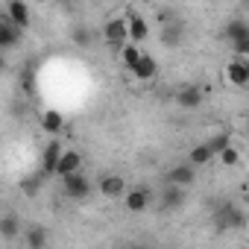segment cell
Returning a JSON list of instances; mask_svg holds the SVG:
<instances>
[{
    "label": "cell",
    "mask_w": 249,
    "mask_h": 249,
    "mask_svg": "<svg viewBox=\"0 0 249 249\" xmlns=\"http://www.w3.org/2000/svg\"><path fill=\"white\" fill-rule=\"evenodd\" d=\"M21 33H24V30H18V27L3 15V9H0V47H3V50H12V47L21 41Z\"/></svg>",
    "instance_id": "cell-11"
},
{
    "label": "cell",
    "mask_w": 249,
    "mask_h": 249,
    "mask_svg": "<svg viewBox=\"0 0 249 249\" xmlns=\"http://www.w3.org/2000/svg\"><path fill=\"white\" fill-rule=\"evenodd\" d=\"M144 53H147V50H141L138 44H126V47L120 50V62H123V68L135 71V65H138V62L144 59Z\"/></svg>",
    "instance_id": "cell-20"
},
{
    "label": "cell",
    "mask_w": 249,
    "mask_h": 249,
    "mask_svg": "<svg viewBox=\"0 0 249 249\" xmlns=\"http://www.w3.org/2000/svg\"><path fill=\"white\" fill-rule=\"evenodd\" d=\"M182 38H185V24L182 21H173V24L161 27V44L164 47H179Z\"/></svg>",
    "instance_id": "cell-15"
},
{
    "label": "cell",
    "mask_w": 249,
    "mask_h": 249,
    "mask_svg": "<svg viewBox=\"0 0 249 249\" xmlns=\"http://www.w3.org/2000/svg\"><path fill=\"white\" fill-rule=\"evenodd\" d=\"M243 62H246V68H249V59H243Z\"/></svg>",
    "instance_id": "cell-27"
},
{
    "label": "cell",
    "mask_w": 249,
    "mask_h": 249,
    "mask_svg": "<svg viewBox=\"0 0 249 249\" xmlns=\"http://www.w3.org/2000/svg\"><path fill=\"white\" fill-rule=\"evenodd\" d=\"M97 191L106 196V199H117V196H126V179L123 176H117V173H108V176H103L100 182H97Z\"/></svg>",
    "instance_id": "cell-6"
},
{
    "label": "cell",
    "mask_w": 249,
    "mask_h": 249,
    "mask_svg": "<svg viewBox=\"0 0 249 249\" xmlns=\"http://www.w3.org/2000/svg\"><path fill=\"white\" fill-rule=\"evenodd\" d=\"M246 249H249V246H246Z\"/></svg>",
    "instance_id": "cell-28"
},
{
    "label": "cell",
    "mask_w": 249,
    "mask_h": 249,
    "mask_svg": "<svg viewBox=\"0 0 249 249\" xmlns=\"http://www.w3.org/2000/svg\"><path fill=\"white\" fill-rule=\"evenodd\" d=\"M0 9H3V15H6L18 30H27V27H30V21H33L30 6L24 3V0H9V3H3Z\"/></svg>",
    "instance_id": "cell-4"
},
{
    "label": "cell",
    "mask_w": 249,
    "mask_h": 249,
    "mask_svg": "<svg viewBox=\"0 0 249 249\" xmlns=\"http://www.w3.org/2000/svg\"><path fill=\"white\" fill-rule=\"evenodd\" d=\"M38 123H41V129H44L47 135H59V132L65 129V117H62V111H56V108H47Z\"/></svg>",
    "instance_id": "cell-16"
},
{
    "label": "cell",
    "mask_w": 249,
    "mask_h": 249,
    "mask_svg": "<svg viewBox=\"0 0 249 249\" xmlns=\"http://www.w3.org/2000/svg\"><path fill=\"white\" fill-rule=\"evenodd\" d=\"M223 71H226V82H229V85H234V88H246V85H249V68H246V62H243L240 56L229 59Z\"/></svg>",
    "instance_id": "cell-5"
},
{
    "label": "cell",
    "mask_w": 249,
    "mask_h": 249,
    "mask_svg": "<svg viewBox=\"0 0 249 249\" xmlns=\"http://www.w3.org/2000/svg\"><path fill=\"white\" fill-rule=\"evenodd\" d=\"M123 205H126L129 214H141L150 208V188H129L126 196H123Z\"/></svg>",
    "instance_id": "cell-9"
},
{
    "label": "cell",
    "mask_w": 249,
    "mask_h": 249,
    "mask_svg": "<svg viewBox=\"0 0 249 249\" xmlns=\"http://www.w3.org/2000/svg\"><path fill=\"white\" fill-rule=\"evenodd\" d=\"M91 38H94V33H91L88 27H79V24H76V27L71 30V41H73L76 47H88V44H91Z\"/></svg>",
    "instance_id": "cell-25"
},
{
    "label": "cell",
    "mask_w": 249,
    "mask_h": 249,
    "mask_svg": "<svg viewBox=\"0 0 249 249\" xmlns=\"http://www.w3.org/2000/svg\"><path fill=\"white\" fill-rule=\"evenodd\" d=\"M79 170H82V153L68 147V150L62 153V159H59L56 176H59V179H68V176H73V173H79Z\"/></svg>",
    "instance_id": "cell-8"
},
{
    "label": "cell",
    "mask_w": 249,
    "mask_h": 249,
    "mask_svg": "<svg viewBox=\"0 0 249 249\" xmlns=\"http://www.w3.org/2000/svg\"><path fill=\"white\" fill-rule=\"evenodd\" d=\"M41 182H44V173H41V170H38V173H30V176H24V179H21V191H24L27 196H38Z\"/></svg>",
    "instance_id": "cell-24"
},
{
    "label": "cell",
    "mask_w": 249,
    "mask_h": 249,
    "mask_svg": "<svg viewBox=\"0 0 249 249\" xmlns=\"http://www.w3.org/2000/svg\"><path fill=\"white\" fill-rule=\"evenodd\" d=\"M62 153H65V147H62L59 141H50V144H47V150L41 153V173H44V176H56V167H59Z\"/></svg>",
    "instance_id": "cell-12"
},
{
    "label": "cell",
    "mask_w": 249,
    "mask_h": 249,
    "mask_svg": "<svg viewBox=\"0 0 249 249\" xmlns=\"http://www.w3.org/2000/svg\"><path fill=\"white\" fill-rule=\"evenodd\" d=\"M211 159H214V153L208 150V144H196V147H191V153H188V164H194V167L211 164Z\"/></svg>",
    "instance_id": "cell-21"
},
{
    "label": "cell",
    "mask_w": 249,
    "mask_h": 249,
    "mask_svg": "<svg viewBox=\"0 0 249 249\" xmlns=\"http://www.w3.org/2000/svg\"><path fill=\"white\" fill-rule=\"evenodd\" d=\"M214 223H217L220 231H223V229H234V226L243 223V214H240L234 205H223L220 211H214Z\"/></svg>",
    "instance_id": "cell-14"
},
{
    "label": "cell",
    "mask_w": 249,
    "mask_h": 249,
    "mask_svg": "<svg viewBox=\"0 0 249 249\" xmlns=\"http://www.w3.org/2000/svg\"><path fill=\"white\" fill-rule=\"evenodd\" d=\"M223 38L229 41V47L231 50H240L246 41H249V21H229L226 27H223Z\"/></svg>",
    "instance_id": "cell-3"
},
{
    "label": "cell",
    "mask_w": 249,
    "mask_h": 249,
    "mask_svg": "<svg viewBox=\"0 0 249 249\" xmlns=\"http://www.w3.org/2000/svg\"><path fill=\"white\" fill-rule=\"evenodd\" d=\"M62 188H65V196H71V199H85L91 194V182H88V176L82 170L68 176V179H62Z\"/></svg>",
    "instance_id": "cell-7"
},
{
    "label": "cell",
    "mask_w": 249,
    "mask_h": 249,
    "mask_svg": "<svg viewBox=\"0 0 249 249\" xmlns=\"http://www.w3.org/2000/svg\"><path fill=\"white\" fill-rule=\"evenodd\" d=\"M205 144H208V150H211V153H214V159H217L223 150H229V147H231V132H217V135H211Z\"/></svg>",
    "instance_id": "cell-23"
},
{
    "label": "cell",
    "mask_w": 249,
    "mask_h": 249,
    "mask_svg": "<svg viewBox=\"0 0 249 249\" xmlns=\"http://www.w3.org/2000/svg\"><path fill=\"white\" fill-rule=\"evenodd\" d=\"M159 73V62H156V56H150V53H144V59L135 65V71H132V76L135 79H141V82H150L153 76Z\"/></svg>",
    "instance_id": "cell-17"
},
{
    "label": "cell",
    "mask_w": 249,
    "mask_h": 249,
    "mask_svg": "<svg viewBox=\"0 0 249 249\" xmlns=\"http://www.w3.org/2000/svg\"><path fill=\"white\" fill-rule=\"evenodd\" d=\"M24 243L30 249H44L47 246V229L44 226H30L24 229Z\"/></svg>",
    "instance_id": "cell-19"
},
{
    "label": "cell",
    "mask_w": 249,
    "mask_h": 249,
    "mask_svg": "<svg viewBox=\"0 0 249 249\" xmlns=\"http://www.w3.org/2000/svg\"><path fill=\"white\" fill-rule=\"evenodd\" d=\"M176 103H179L182 108H196V106L202 103V88H196V85L182 88V91L176 94Z\"/></svg>",
    "instance_id": "cell-18"
},
{
    "label": "cell",
    "mask_w": 249,
    "mask_h": 249,
    "mask_svg": "<svg viewBox=\"0 0 249 249\" xmlns=\"http://www.w3.org/2000/svg\"><path fill=\"white\" fill-rule=\"evenodd\" d=\"M217 159H220V164H223V167H234V164L240 161V153H237V147L231 144V147H229V150H223Z\"/></svg>",
    "instance_id": "cell-26"
},
{
    "label": "cell",
    "mask_w": 249,
    "mask_h": 249,
    "mask_svg": "<svg viewBox=\"0 0 249 249\" xmlns=\"http://www.w3.org/2000/svg\"><path fill=\"white\" fill-rule=\"evenodd\" d=\"M185 199H188V191H185V188L167 185V188L161 191V211H176V208L185 205Z\"/></svg>",
    "instance_id": "cell-13"
},
{
    "label": "cell",
    "mask_w": 249,
    "mask_h": 249,
    "mask_svg": "<svg viewBox=\"0 0 249 249\" xmlns=\"http://www.w3.org/2000/svg\"><path fill=\"white\" fill-rule=\"evenodd\" d=\"M164 182L173 185V188H191L196 182V167L188 164V161H182V164H176V167H170L164 173Z\"/></svg>",
    "instance_id": "cell-2"
},
{
    "label": "cell",
    "mask_w": 249,
    "mask_h": 249,
    "mask_svg": "<svg viewBox=\"0 0 249 249\" xmlns=\"http://www.w3.org/2000/svg\"><path fill=\"white\" fill-rule=\"evenodd\" d=\"M103 38H106V44L114 53H120L123 47L129 44V21L126 18H108L103 24Z\"/></svg>",
    "instance_id": "cell-1"
},
{
    "label": "cell",
    "mask_w": 249,
    "mask_h": 249,
    "mask_svg": "<svg viewBox=\"0 0 249 249\" xmlns=\"http://www.w3.org/2000/svg\"><path fill=\"white\" fill-rule=\"evenodd\" d=\"M0 234H3V240H15L21 234V220L15 214H3V220H0Z\"/></svg>",
    "instance_id": "cell-22"
},
{
    "label": "cell",
    "mask_w": 249,
    "mask_h": 249,
    "mask_svg": "<svg viewBox=\"0 0 249 249\" xmlns=\"http://www.w3.org/2000/svg\"><path fill=\"white\" fill-rule=\"evenodd\" d=\"M126 21H129V44H138V47H141V44L150 38V24H147V18L129 12Z\"/></svg>",
    "instance_id": "cell-10"
}]
</instances>
